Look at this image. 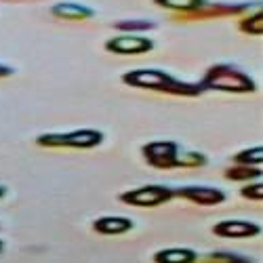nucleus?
<instances>
[{"mask_svg": "<svg viewBox=\"0 0 263 263\" xmlns=\"http://www.w3.org/2000/svg\"><path fill=\"white\" fill-rule=\"evenodd\" d=\"M122 82L133 86V89H145V91H158L166 95L177 97H198L204 91L198 82H185L181 78H175L164 70L156 68H143V70H130L122 76Z\"/></svg>", "mask_w": 263, "mask_h": 263, "instance_id": "nucleus-1", "label": "nucleus"}, {"mask_svg": "<svg viewBox=\"0 0 263 263\" xmlns=\"http://www.w3.org/2000/svg\"><path fill=\"white\" fill-rule=\"evenodd\" d=\"M202 91H219V93H234V95H249L257 91L255 80L232 63H215L200 78Z\"/></svg>", "mask_w": 263, "mask_h": 263, "instance_id": "nucleus-2", "label": "nucleus"}, {"mask_svg": "<svg viewBox=\"0 0 263 263\" xmlns=\"http://www.w3.org/2000/svg\"><path fill=\"white\" fill-rule=\"evenodd\" d=\"M103 143V133L97 128H76L65 133H45L36 137L40 147H74V149H91Z\"/></svg>", "mask_w": 263, "mask_h": 263, "instance_id": "nucleus-3", "label": "nucleus"}, {"mask_svg": "<svg viewBox=\"0 0 263 263\" xmlns=\"http://www.w3.org/2000/svg\"><path fill=\"white\" fill-rule=\"evenodd\" d=\"M173 187L166 185H143L128 190L118 196V200L128 206H139V209H152V206H160L168 200H173Z\"/></svg>", "mask_w": 263, "mask_h": 263, "instance_id": "nucleus-4", "label": "nucleus"}, {"mask_svg": "<svg viewBox=\"0 0 263 263\" xmlns=\"http://www.w3.org/2000/svg\"><path fill=\"white\" fill-rule=\"evenodd\" d=\"M179 149H181L179 143L175 141H149L141 147V154L149 166L168 171V168H177Z\"/></svg>", "mask_w": 263, "mask_h": 263, "instance_id": "nucleus-5", "label": "nucleus"}, {"mask_svg": "<svg viewBox=\"0 0 263 263\" xmlns=\"http://www.w3.org/2000/svg\"><path fill=\"white\" fill-rule=\"evenodd\" d=\"M173 196L187 200V202H194V204H200V206H217L228 200L223 190L211 187V185H183V187L173 190Z\"/></svg>", "mask_w": 263, "mask_h": 263, "instance_id": "nucleus-6", "label": "nucleus"}, {"mask_svg": "<svg viewBox=\"0 0 263 263\" xmlns=\"http://www.w3.org/2000/svg\"><path fill=\"white\" fill-rule=\"evenodd\" d=\"M154 49V40L141 34H120L105 42V51L114 55H143Z\"/></svg>", "mask_w": 263, "mask_h": 263, "instance_id": "nucleus-7", "label": "nucleus"}, {"mask_svg": "<svg viewBox=\"0 0 263 263\" xmlns=\"http://www.w3.org/2000/svg\"><path fill=\"white\" fill-rule=\"evenodd\" d=\"M251 5H223V3H213L202 5L190 13H179V19H217V17H232V15H242Z\"/></svg>", "mask_w": 263, "mask_h": 263, "instance_id": "nucleus-8", "label": "nucleus"}, {"mask_svg": "<svg viewBox=\"0 0 263 263\" xmlns=\"http://www.w3.org/2000/svg\"><path fill=\"white\" fill-rule=\"evenodd\" d=\"M213 234L219 238H253L261 234V226L242 219H226L213 226Z\"/></svg>", "mask_w": 263, "mask_h": 263, "instance_id": "nucleus-9", "label": "nucleus"}, {"mask_svg": "<svg viewBox=\"0 0 263 263\" xmlns=\"http://www.w3.org/2000/svg\"><path fill=\"white\" fill-rule=\"evenodd\" d=\"M53 17L63 19V21H86V19H93L95 11L86 5L80 3H57L51 9Z\"/></svg>", "mask_w": 263, "mask_h": 263, "instance_id": "nucleus-10", "label": "nucleus"}, {"mask_svg": "<svg viewBox=\"0 0 263 263\" xmlns=\"http://www.w3.org/2000/svg\"><path fill=\"white\" fill-rule=\"evenodd\" d=\"M93 230L101 236H120V234H126L133 230V221L128 217H99L93 221Z\"/></svg>", "mask_w": 263, "mask_h": 263, "instance_id": "nucleus-11", "label": "nucleus"}, {"mask_svg": "<svg viewBox=\"0 0 263 263\" xmlns=\"http://www.w3.org/2000/svg\"><path fill=\"white\" fill-rule=\"evenodd\" d=\"M198 255L192 249H164L154 255V263H196Z\"/></svg>", "mask_w": 263, "mask_h": 263, "instance_id": "nucleus-12", "label": "nucleus"}, {"mask_svg": "<svg viewBox=\"0 0 263 263\" xmlns=\"http://www.w3.org/2000/svg\"><path fill=\"white\" fill-rule=\"evenodd\" d=\"M154 28H156V24L149 19H122L114 24V30H118L122 34H141V32H149Z\"/></svg>", "mask_w": 263, "mask_h": 263, "instance_id": "nucleus-13", "label": "nucleus"}, {"mask_svg": "<svg viewBox=\"0 0 263 263\" xmlns=\"http://www.w3.org/2000/svg\"><path fill=\"white\" fill-rule=\"evenodd\" d=\"M226 177L230 181H247V179H261V166H247V164H232L226 168Z\"/></svg>", "mask_w": 263, "mask_h": 263, "instance_id": "nucleus-14", "label": "nucleus"}, {"mask_svg": "<svg viewBox=\"0 0 263 263\" xmlns=\"http://www.w3.org/2000/svg\"><path fill=\"white\" fill-rule=\"evenodd\" d=\"M263 162V147L255 145V147H247L242 152H238L234 156V164H247V166H261Z\"/></svg>", "mask_w": 263, "mask_h": 263, "instance_id": "nucleus-15", "label": "nucleus"}, {"mask_svg": "<svg viewBox=\"0 0 263 263\" xmlns=\"http://www.w3.org/2000/svg\"><path fill=\"white\" fill-rule=\"evenodd\" d=\"M209 160L200 152H192V149H179L177 156V168H198L204 166Z\"/></svg>", "mask_w": 263, "mask_h": 263, "instance_id": "nucleus-16", "label": "nucleus"}, {"mask_svg": "<svg viewBox=\"0 0 263 263\" xmlns=\"http://www.w3.org/2000/svg\"><path fill=\"white\" fill-rule=\"evenodd\" d=\"M240 32H245V34H251V36H261L263 34V11H255L253 15L245 17V19H240V24H238Z\"/></svg>", "mask_w": 263, "mask_h": 263, "instance_id": "nucleus-17", "label": "nucleus"}, {"mask_svg": "<svg viewBox=\"0 0 263 263\" xmlns=\"http://www.w3.org/2000/svg\"><path fill=\"white\" fill-rule=\"evenodd\" d=\"M154 3L162 9L177 11V13H190L194 9H198L204 5V0H154Z\"/></svg>", "mask_w": 263, "mask_h": 263, "instance_id": "nucleus-18", "label": "nucleus"}, {"mask_svg": "<svg viewBox=\"0 0 263 263\" xmlns=\"http://www.w3.org/2000/svg\"><path fill=\"white\" fill-rule=\"evenodd\" d=\"M202 263H253V261L236 253H211L202 259Z\"/></svg>", "mask_w": 263, "mask_h": 263, "instance_id": "nucleus-19", "label": "nucleus"}, {"mask_svg": "<svg viewBox=\"0 0 263 263\" xmlns=\"http://www.w3.org/2000/svg\"><path fill=\"white\" fill-rule=\"evenodd\" d=\"M240 196L247 198V200H261L263 198V183H261V179L245 185L242 190H240Z\"/></svg>", "mask_w": 263, "mask_h": 263, "instance_id": "nucleus-20", "label": "nucleus"}, {"mask_svg": "<svg viewBox=\"0 0 263 263\" xmlns=\"http://www.w3.org/2000/svg\"><path fill=\"white\" fill-rule=\"evenodd\" d=\"M7 76H13V68H9V65L0 63V78H7Z\"/></svg>", "mask_w": 263, "mask_h": 263, "instance_id": "nucleus-21", "label": "nucleus"}, {"mask_svg": "<svg viewBox=\"0 0 263 263\" xmlns=\"http://www.w3.org/2000/svg\"><path fill=\"white\" fill-rule=\"evenodd\" d=\"M5 192H7V190H5L3 185H0V198H3V196H5Z\"/></svg>", "mask_w": 263, "mask_h": 263, "instance_id": "nucleus-22", "label": "nucleus"}, {"mask_svg": "<svg viewBox=\"0 0 263 263\" xmlns=\"http://www.w3.org/2000/svg\"><path fill=\"white\" fill-rule=\"evenodd\" d=\"M0 251H3V242H0Z\"/></svg>", "mask_w": 263, "mask_h": 263, "instance_id": "nucleus-23", "label": "nucleus"}]
</instances>
